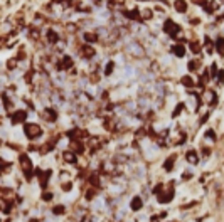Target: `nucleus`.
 I'll use <instances>...</instances> for the list:
<instances>
[{
	"label": "nucleus",
	"mask_w": 224,
	"mask_h": 222,
	"mask_svg": "<svg viewBox=\"0 0 224 222\" xmlns=\"http://www.w3.org/2000/svg\"><path fill=\"white\" fill-rule=\"evenodd\" d=\"M24 131H26L27 138H31V140L37 138V136H39V135L42 133L41 126H39V124H36V123H29V124H26V128H24Z\"/></svg>",
	"instance_id": "obj_1"
},
{
	"label": "nucleus",
	"mask_w": 224,
	"mask_h": 222,
	"mask_svg": "<svg viewBox=\"0 0 224 222\" xmlns=\"http://www.w3.org/2000/svg\"><path fill=\"white\" fill-rule=\"evenodd\" d=\"M163 31H165L167 34H170L172 37H175L179 32H180V27H179L177 24L172 20V19H167L165 24H163Z\"/></svg>",
	"instance_id": "obj_2"
},
{
	"label": "nucleus",
	"mask_w": 224,
	"mask_h": 222,
	"mask_svg": "<svg viewBox=\"0 0 224 222\" xmlns=\"http://www.w3.org/2000/svg\"><path fill=\"white\" fill-rule=\"evenodd\" d=\"M27 118V111H14V114H12V124H19L22 123V121H26Z\"/></svg>",
	"instance_id": "obj_3"
},
{
	"label": "nucleus",
	"mask_w": 224,
	"mask_h": 222,
	"mask_svg": "<svg viewBox=\"0 0 224 222\" xmlns=\"http://www.w3.org/2000/svg\"><path fill=\"white\" fill-rule=\"evenodd\" d=\"M174 7H175V10L184 14V12H187V2L185 0H175L174 2Z\"/></svg>",
	"instance_id": "obj_4"
},
{
	"label": "nucleus",
	"mask_w": 224,
	"mask_h": 222,
	"mask_svg": "<svg viewBox=\"0 0 224 222\" xmlns=\"http://www.w3.org/2000/svg\"><path fill=\"white\" fill-rule=\"evenodd\" d=\"M58 41H59L58 32L52 31V29H49V31H47V42H49V44H56Z\"/></svg>",
	"instance_id": "obj_5"
},
{
	"label": "nucleus",
	"mask_w": 224,
	"mask_h": 222,
	"mask_svg": "<svg viewBox=\"0 0 224 222\" xmlns=\"http://www.w3.org/2000/svg\"><path fill=\"white\" fill-rule=\"evenodd\" d=\"M20 163H22V168H24L26 172L32 168V163H31V160H29V156L27 155H20Z\"/></svg>",
	"instance_id": "obj_6"
},
{
	"label": "nucleus",
	"mask_w": 224,
	"mask_h": 222,
	"mask_svg": "<svg viewBox=\"0 0 224 222\" xmlns=\"http://www.w3.org/2000/svg\"><path fill=\"white\" fill-rule=\"evenodd\" d=\"M81 52H83L84 57H93V56H94V49H93L91 46H88V44L81 47Z\"/></svg>",
	"instance_id": "obj_7"
},
{
	"label": "nucleus",
	"mask_w": 224,
	"mask_h": 222,
	"mask_svg": "<svg viewBox=\"0 0 224 222\" xmlns=\"http://www.w3.org/2000/svg\"><path fill=\"white\" fill-rule=\"evenodd\" d=\"M83 39L86 42H96L98 41V36L96 34H93V32H84L83 34Z\"/></svg>",
	"instance_id": "obj_8"
},
{
	"label": "nucleus",
	"mask_w": 224,
	"mask_h": 222,
	"mask_svg": "<svg viewBox=\"0 0 224 222\" xmlns=\"http://www.w3.org/2000/svg\"><path fill=\"white\" fill-rule=\"evenodd\" d=\"M216 49H217L219 56H224V39L223 37H219L217 41H216Z\"/></svg>",
	"instance_id": "obj_9"
},
{
	"label": "nucleus",
	"mask_w": 224,
	"mask_h": 222,
	"mask_svg": "<svg viewBox=\"0 0 224 222\" xmlns=\"http://www.w3.org/2000/svg\"><path fill=\"white\" fill-rule=\"evenodd\" d=\"M42 116H44L46 119H49V121H54L58 114H56V111H52V109H46V111L42 113Z\"/></svg>",
	"instance_id": "obj_10"
},
{
	"label": "nucleus",
	"mask_w": 224,
	"mask_h": 222,
	"mask_svg": "<svg viewBox=\"0 0 224 222\" xmlns=\"http://www.w3.org/2000/svg\"><path fill=\"white\" fill-rule=\"evenodd\" d=\"M174 52H175V56L184 57V54H185V49H184L182 44H175V46H174Z\"/></svg>",
	"instance_id": "obj_11"
},
{
	"label": "nucleus",
	"mask_w": 224,
	"mask_h": 222,
	"mask_svg": "<svg viewBox=\"0 0 224 222\" xmlns=\"http://www.w3.org/2000/svg\"><path fill=\"white\" fill-rule=\"evenodd\" d=\"M128 19H131V20H140V15H138V12L136 10H126V12H123Z\"/></svg>",
	"instance_id": "obj_12"
},
{
	"label": "nucleus",
	"mask_w": 224,
	"mask_h": 222,
	"mask_svg": "<svg viewBox=\"0 0 224 222\" xmlns=\"http://www.w3.org/2000/svg\"><path fill=\"white\" fill-rule=\"evenodd\" d=\"M174 162H175V155H172V156H169V158H167V162H165V170H167V172L172 170Z\"/></svg>",
	"instance_id": "obj_13"
},
{
	"label": "nucleus",
	"mask_w": 224,
	"mask_h": 222,
	"mask_svg": "<svg viewBox=\"0 0 224 222\" xmlns=\"http://www.w3.org/2000/svg\"><path fill=\"white\" fill-rule=\"evenodd\" d=\"M182 84L185 86V88H192V86H194V79L190 78V76H184V78H182Z\"/></svg>",
	"instance_id": "obj_14"
},
{
	"label": "nucleus",
	"mask_w": 224,
	"mask_h": 222,
	"mask_svg": "<svg viewBox=\"0 0 224 222\" xmlns=\"http://www.w3.org/2000/svg\"><path fill=\"white\" fill-rule=\"evenodd\" d=\"M131 209H133V210H138V209H142V200H140V197H135V199L131 200Z\"/></svg>",
	"instance_id": "obj_15"
},
{
	"label": "nucleus",
	"mask_w": 224,
	"mask_h": 222,
	"mask_svg": "<svg viewBox=\"0 0 224 222\" xmlns=\"http://www.w3.org/2000/svg\"><path fill=\"white\" fill-rule=\"evenodd\" d=\"M187 160L190 162L192 165L197 163V155H196V151H187Z\"/></svg>",
	"instance_id": "obj_16"
},
{
	"label": "nucleus",
	"mask_w": 224,
	"mask_h": 222,
	"mask_svg": "<svg viewBox=\"0 0 224 222\" xmlns=\"http://www.w3.org/2000/svg\"><path fill=\"white\" fill-rule=\"evenodd\" d=\"M172 197H174V192L170 190V192H167L165 195H160V197H158V202H169Z\"/></svg>",
	"instance_id": "obj_17"
},
{
	"label": "nucleus",
	"mask_w": 224,
	"mask_h": 222,
	"mask_svg": "<svg viewBox=\"0 0 224 222\" xmlns=\"http://www.w3.org/2000/svg\"><path fill=\"white\" fill-rule=\"evenodd\" d=\"M64 158H66L69 163H76V155L71 153V151H66V153H64Z\"/></svg>",
	"instance_id": "obj_18"
},
{
	"label": "nucleus",
	"mask_w": 224,
	"mask_h": 222,
	"mask_svg": "<svg viewBox=\"0 0 224 222\" xmlns=\"http://www.w3.org/2000/svg\"><path fill=\"white\" fill-rule=\"evenodd\" d=\"M39 36H41V31H37V29H31L29 31V37L31 39H37Z\"/></svg>",
	"instance_id": "obj_19"
},
{
	"label": "nucleus",
	"mask_w": 224,
	"mask_h": 222,
	"mask_svg": "<svg viewBox=\"0 0 224 222\" xmlns=\"http://www.w3.org/2000/svg\"><path fill=\"white\" fill-rule=\"evenodd\" d=\"M189 47H190V51L196 52V54H197V52H201V49H202V47H201V46L197 44V42H192V44H190Z\"/></svg>",
	"instance_id": "obj_20"
},
{
	"label": "nucleus",
	"mask_w": 224,
	"mask_h": 222,
	"mask_svg": "<svg viewBox=\"0 0 224 222\" xmlns=\"http://www.w3.org/2000/svg\"><path fill=\"white\" fill-rule=\"evenodd\" d=\"M197 67H199V61H190L189 62V69H190V71H196Z\"/></svg>",
	"instance_id": "obj_21"
},
{
	"label": "nucleus",
	"mask_w": 224,
	"mask_h": 222,
	"mask_svg": "<svg viewBox=\"0 0 224 222\" xmlns=\"http://www.w3.org/2000/svg\"><path fill=\"white\" fill-rule=\"evenodd\" d=\"M64 210H66V209H64L63 205H58V207H54V209H52L54 214H64Z\"/></svg>",
	"instance_id": "obj_22"
},
{
	"label": "nucleus",
	"mask_w": 224,
	"mask_h": 222,
	"mask_svg": "<svg viewBox=\"0 0 224 222\" xmlns=\"http://www.w3.org/2000/svg\"><path fill=\"white\" fill-rule=\"evenodd\" d=\"M104 72H106V74H111V72H113V62H108V64H106Z\"/></svg>",
	"instance_id": "obj_23"
},
{
	"label": "nucleus",
	"mask_w": 224,
	"mask_h": 222,
	"mask_svg": "<svg viewBox=\"0 0 224 222\" xmlns=\"http://www.w3.org/2000/svg\"><path fill=\"white\" fill-rule=\"evenodd\" d=\"M206 136H207V138H211V140H216V133H214L212 130H209L207 133H206Z\"/></svg>",
	"instance_id": "obj_24"
},
{
	"label": "nucleus",
	"mask_w": 224,
	"mask_h": 222,
	"mask_svg": "<svg viewBox=\"0 0 224 222\" xmlns=\"http://www.w3.org/2000/svg\"><path fill=\"white\" fill-rule=\"evenodd\" d=\"M216 74H217V79H219V83H223V81H224V72H223V71H217V72H216Z\"/></svg>",
	"instance_id": "obj_25"
},
{
	"label": "nucleus",
	"mask_w": 224,
	"mask_h": 222,
	"mask_svg": "<svg viewBox=\"0 0 224 222\" xmlns=\"http://www.w3.org/2000/svg\"><path fill=\"white\" fill-rule=\"evenodd\" d=\"M182 108H184V104H179L177 108H175V111H174V116H177V114L180 113V109H182Z\"/></svg>",
	"instance_id": "obj_26"
},
{
	"label": "nucleus",
	"mask_w": 224,
	"mask_h": 222,
	"mask_svg": "<svg viewBox=\"0 0 224 222\" xmlns=\"http://www.w3.org/2000/svg\"><path fill=\"white\" fill-rule=\"evenodd\" d=\"M5 168H9V167H7V163L4 160H2V158H0V170H5Z\"/></svg>",
	"instance_id": "obj_27"
},
{
	"label": "nucleus",
	"mask_w": 224,
	"mask_h": 222,
	"mask_svg": "<svg viewBox=\"0 0 224 222\" xmlns=\"http://www.w3.org/2000/svg\"><path fill=\"white\" fill-rule=\"evenodd\" d=\"M42 199H44V200H51V199H52V194H44V195H42Z\"/></svg>",
	"instance_id": "obj_28"
},
{
	"label": "nucleus",
	"mask_w": 224,
	"mask_h": 222,
	"mask_svg": "<svg viewBox=\"0 0 224 222\" xmlns=\"http://www.w3.org/2000/svg\"><path fill=\"white\" fill-rule=\"evenodd\" d=\"M143 17H145V19H150V17H152V12H150V10H145V12H143Z\"/></svg>",
	"instance_id": "obj_29"
},
{
	"label": "nucleus",
	"mask_w": 224,
	"mask_h": 222,
	"mask_svg": "<svg viewBox=\"0 0 224 222\" xmlns=\"http://www.w3.org/2000/svg\"><path fill=\"white\" fill-rule=\"evenodd\" d=\"M9 67H15V61H9Z\"/></svg>",
	"instance_id": "obj_30"
}]
</instances>
